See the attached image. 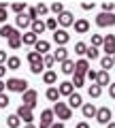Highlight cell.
<instances>
[{"instance_id":"cell-1","label":"cell","mask_w":115,"mask_h":128,"mask_svg":"<svg viewBox=\"0 0 115 128\" xmlns=\"http://www.w3.org/2000/svg\"><path fill=\"white\" fill-rule=\"evenodd\" d=\"M51 111H53V115L60 120L62 124H64L66 120L73 118V109H68V105H66V102H60V100L53 102V109H51Z\"/></svg>"},{"instance_id":"cell-2","label":"cell","mask_w":115,"mask_h":128,"mask_svg":"<svg viewBox=\"0 0 115 128\" xmlns=\"http://www.w3.org/2000/svg\"><path fill=\"white\" fill-rule=\"evenodd\" d=\"M4 86H6V90H9V92H17V94H23V92L28 90V81H26V79H17V77L6 79Z\"/></svg>"},{"instance_id":"cell-3","label":"cell","mask_w":115,"mask_h":128,"mask_svg":"<svg viewBox=\"0 0 115 128\" xmlns=\"http://www.w3.org/2000/svg\"><path fill=\"white\" fill-rule=\"evenodd\" d=\"M36 100H38L36 90H30V88H28V90L21 94V105L28 107V109H34V107H36Z\"/></svg>"},{"instance_id":"cell-4","label":"cell","mask_w":115,"mask_h":128,"mask_svg":"<svg viewBox=\"0 0 115 128\" xmlns=\"http://www.w3.org/2000/svg\"><path fill=\"white\" fill-rule=\"evenodd\" d=\"M111 120H113V113H111L109 107H100V109H96V122H98V124L107 126Z\"/></svg>"},{"instance_id":"cell-5","label":"cell","mask_w":115,"mask_h":128,"mask_svg":"<svg viewBox=\"0 0 115 128\" xmlns=\"http://www.w3.org/2000/svg\"><path fill=\"white\" fill-rule=\"evenodd\" d=\"M96 26L100 28H111L115 26V13H100L96 17Z\"/></svg>"},{"instance_id":"cell-6","label":"cell","mask_w":115,"mask_h":128,"mask_svg":"<svg viewBox=\"0 0 115 128\" xmlns=\"http://www.w3.org/2000/svg\"><path fill=\"white\" fill-rule=\"evenodd\" d=\"M15 115H17L23 124H32V122H34L32 109H28V107H23V105H19V109H17V113H15Z\"/></svg>"},{"instance_id":"cell-7","label":"cell","mask_w":115,"mask_h":128,"mask_svg":"<svg viewBox=\"0 0 115 128\" xmlns=\"http://www.w3.org/2000/svg\"><path fill=\"white\" fill-rule=\"evenodd\" d=\"M55 19H58V24L62 26V30H64V28H68V26H73V24H75V15L70 13V11H66V9H64V13H60V15H58Z\"/></svg>"},{"instance_id":"cell-8","label":"cell","mask_w":115,"mask_h":128,"mask_svg":"<svg viewBox=\"0 0 115 128\" xmlns=\"http://www.w3.org/2000/svg\"><path fill=\"white\" fill-rule=\"evenodd\" d=\"M53 41H55V45H58V47H64L66 43L70 41V34L66 30H62V28H58V30L53 32Z\"/></svg>"},{"instance_id":"cell-9","label":"cell","mask_w":115,"mask_h":128,"mask_svg":"<svg viewBox=\"0 0 115 128\" xmlns=\"http://www.w3.org/2000/svg\"><path fill=\"white\" fill-rule=\"evenodd\" d=\"M53 111L51 109H45L41 111V124H38V128H51V124H53Z\"/></svg>"},{"instance_id":"cell-10","label":"cell","mask_w":115,"mask_h":128,"mask_svg":"<svg viewBox=\"0 0 115 128\" xmlns=\"http://www.w3.org/2000/svg\"><path fill=\"white\" fill-rule=\"evenodd\" d=\"M102 51H105L107 56H115V36L113 34L105 36V41H102Z\"/></svg>"},{"instance_id":"cell-11","label":"cell","mask_w":115,"mask_h":128,"mask_svg":"<svg viewBox=\"0 0 115 128\" xmlns=\"http://www.w3.org/2000/svg\"><path fill=\"white\" fill-rule=\"evenodd\" d=\"M0 36L9 41V38H13V36H21V34L17 32V28H13V26H9V24H4V26L0 28Z\"/></svg>"},{"instance_id":"cell-12","label":"cell","mask_w":115,"mask_h":128,"mask_svg":"<svg viewBox=\"0 0 115 128\" xmlns=\"http://www.w3.org/2000/svg\"><path fill=\"white\" fill-rule=\"evenodd\" d=\"M88 70H90V62H88L85 58H81V60L75 62V73H73V75H83V77H85Z\"/></svg>"},{"instance_id":"cell-13","label":"cell","mask_w":115,"mask_h":128,"mask_svg":"<svg viewBox=\"0 0 115 128\" xmlns=\"http://www.w3.org/2000/svg\"><path fill=\"white\" fill-rule=\"evenodd\" d=\"M81 113L83 118H96V107H94V102H83L81 105Z\"/></svg>"},{"instance_id":"cell-14","label":"cell","mask_w":115,"mask_h":128,"mask_svg":"<svg viewBox=\"0 0 115 128\" xmlns=\"http://www.w3.org/2000/svg\"><path fill=\"white\" fill-rule=\"evenodd\" d=\"M75 32H77V34H85V32L90 30V22L88 19H75Z\"/></svg>"},{"instance_id":"cell-15","label":"cell","mask_w":115,"mask_h":128,"mask_svg":"<svg viewBox=\"0 0 115 128\" xmlns=\"http://www.w3.org/2000/svg\"><path fill=\"white\" fill-rule=\"evenodd\" d=\"M68 109H77V107H81L83 105V98H81V94H77V92H73V94L68 96Z\"/></svg>"},{"instance_id":"cell-16","label":"cell","mask_w":115,"mask_h":128,"mask_svg":"<svg viewBox=\"0 0 115 128\" xmlns=\"http://www.w3.org/2000/svg\"><path fill=\"white\" fill-rule=\"evenodd\" d=\"M58 92H60V96H70L75 92V88L70 81H62V83H58Z\"/></svg>"},{"instance_id":"cell-17","label":"cell","mask_w":115,"mask_h":128,"mask_svg":"<svg viewBox=\"0 0 115 128\" xmlns=\"http://www.w3.org/2000/svg\"><path fill=\"white\" fill-rule=\"evenodd\" d=\"M64 60H68V49L66 47H58V49L53 51V62H64Z\"/></svg>"},{"instance_id":"cell-18","label":"cell","mask_w":115,"mask_h":128,"mask_svg":"<svg viewBox=\"0 0 115 128\" xmlns=\"http://www.w3.org/2000/svg\"><path fill=\"white\" fill-rule=\"evenodd\" d=\"M30 17H28L26 13H21V15H15V26L17 28H23V30H26V28H30Z\"/></svg>"},{"instance_id":"cell-19","label":"cell","mask_w":115,"mask_h":128,"mask_svg":"<svg viewBox=\"0 0 115 128\" xmlns=\"http://www.w3.org/2000/svg\"><path fill=\"white\" fill-rule=\"evenodd\" d=\"M49 49H51L49 41H43V38H38V41H36V45H34V51H36V54H41V56H45Z\"/></svg>"},{"instance_id":"cell-20","label":"cell","mask_w":115,"mask_h":128,"mask_svg":"<svg viewBox=\"0 0 115 128\" xmlns=\"http://www.w3.org/2000/svg\"><path fill=\"white\" fill-rule=\"evenodd\" d=\"M109 83H111V77H109V73H107V70H100V73H98V77H96V86L98 88H109Z\"/></svg>"},{"instance_id":"cell-21","label":"cell","mask_w":115,"mask_h":128,"mask_svg":"<svg viewBox=\"0 0 115 128\" xmlns=\"http://www.w3.org/2000/svg\"><path fill=\"white\" fill-rule=\"evenodd\" d=\"M36 41H38V36H36V34H34V32H30V30H28L26 32V34H21V45H36Z\"/></svg>"},{"instance_id":"cell-22","label":"cell","mask_w":115,"mask_h":128,"mask_svg":"<svg viewBox=\"0 0 115 128\" xmlns=\"http://www.w3.org/2000/svg\"><path fill=\"white\" fill-rule=\"evenodd\" d=\"M6 70H17L19 66H21V60L17 58V56H9V58H6Z\"/></svg>"},{"instance_id":"cell-23","label":"cell","mask_w":115,"mask_h":128,"mask_svg":"<svg viewBox=\"0 0 115 128\" xmlns=\"http://www.w3.org/2000/svg\"><path fill=\"white\" fill-rule=\"evenodd\" d=\"M30 32H34V34H43V32H45V22H43V19H34L32 24H30Z\"/></svg>"},{"instance_id":"cell-24","label":"cell","mask_w":115,"mask_h":128,"mask_svg":"<svg viewBox=\"0 0 115 128\" xmlns=\"http://www.w3.org/2000/svg\"><path fill=\"white\" fill-rule=\"evenodd\" d=\"M60 70H62V73H64V75H73L75 73V62H73V60H64V62H62L60 64Z\"/></svg>"},{"instance_id":"cell-25","label":"cell","mask_w":115,"mask_h":128,"mask_svg":"<svg viewBox=\"0 0 115 128\" xmlns=\"http://www.w3.org/2000/svg\"><path fill=\"white\" fill-rule=\"evenodd\" d=\"M45 96H47V100H51V102H58V100H60V92H58V88H55V86H51L49 90L45 92Z\"/></svg>"},{"instance_id":"cell-26","label":"cell","mask_w":115,"mask_h":128,"mask_svg":"<svg viewBox=\"0 0 115 128\" xmlns=\"http://www.w3.org/2000/svg\"><path fill=\"white\" fill-rule=\"evenodd\" d=\"M43 81H45L47 86H53V83L58 81V75H55V70H45V73H43Z\"/></svg>"},{"instance_id":"cell-27","label":"cell","mask_w":115,"mask_h":128,"mask_svg":"<svg viewBox=\"0 0 115 128\" xmlns=\"http://www.w3.org/2000/svg\"><path fill=\"white\" fill-rule=\"evenodd\" d=\"M98 56H100V49H96V47L88 45V49H85V60H98Z\"/></svg>"},{"instance_id":"cell-28","label":"cell","mask_w":115,"mask_h":128,"mask_svg":"<svg viewBox=\"0 0 115 128\" xmlns=\"http://www.w3.org/2000/svg\"><path fill=\"white\" fill-rule=\"evenodd\" d=\"M115 64H113V56H105V58L100 60V68L102 70H107V73H109V68H113Z\"/></svg>"},{"instance_id":"cell-29","label":"cell","mask_w":115,"mask_h":128,"mask_svg":"<svg viewBox=\"0 0 115 128\" xmlns=\"http://www.w3.org/2000/svg\"><path fill=\"white\" fill-rule=\"evenodd\" d=\"M9 9L13 11L15 15H21V13H26L28 6H26V2H15V4H9Z\"/></svg>"},{"instance_id":"cell-30","label":"cell","mask_w":115,"mask_h":128,"mask_svg":"<svg viewBox=\"0 0 115 128\" xmlns=\"http://www.w3.org/2000/svg\"><path fill=\"white\" fill-rule=\"evenodd\" d=\"M88 94H90V98H98V96L102 94V88H98L96 83H92V86L88 88Z\"/></svg>"},{"instance_id":"cell-31","label":"cell","mask_w":115,"mask_h":128,"mask_svg":"<svg viewBox=\"0 0 115 128\" xmlns=\"http://www.w3.org/2000/svg\"><path fill=\"white\" fill-rule=\"evenodd\" d=\"M45 30L55 32V30H58V19H55V17H47V22H45Z\"/></svg>"},{"instance_id":"cell-32","label":"cell","mask_w":115,"mask_h":128,"mask_svg":"<svg viewBox=\"0 0 115 128\" xmlns=\"http://www.w3.org/2000/svg\"><path fill=\"white\" fill-rule=\"evenodd\" d=\"M6 124H9V128H19V124H21V120L17 118V115H9V118H6Z\"/></svg>"},{"instance_id":"cell-33","label":"cell","mask_w":115,"mask_h":128,"mask_svg":"<svg viewBox=\"0 0 115 128\" xmlns=\"http://www.w3.org/2000/svg\"><path fill=\"white\" fill-rule=\"evenodd\" d=\"M28 62L30 64H38V62H43V56L36 54V51H30V54H28Z\"/></svg>"},{"instance_id":"cell-34","label":"cell","mask_w":115,"mask_h":128,"mask_svg":"<svg viewBox=\"0 0 115 128\" xmlns=\"http://www.w3.org/2000/svg\"><path fill=\"white\" fill-rule=\"evenodd\" d=\"M73 88H81L83 83H85V77H83V75H73Z\"/></svg>"},{"instance_id":"cell-35","label":"cell","mask_w":115,"mask_h":128,"mask_svg":"<svg viewBox=\"0 0 115 128\" xmlns=\"http://www.w3.org/2000/svg\"><path fill=\"white\" fill-rule=\"evenodd\" d=\"M49 11L55 13V15H60V13H64V4H62V2H53V4L49 6Z\"/></svg>"},{"instance_id":"cell-36","label":"cell","mask_w":115,"mask_h":128,"mask_svg":"<svg viewBox=\"0 0 115 128\" xmlns=\"http://www.w3.org/2000/svg\"><path fill=\"white\" fill-rule=\"evenodd\" d=\"M43 70H45L43 62H38V64H30V73H32V75H41Z\"/></svg>"},{"instance_id":"cell-37","label":"cell","mask_w":115,"mask_h":128,"mask_svg":"<svg viewBox=\"0 0 115 128\" xmlns=\"http://www.w3.org/2000/svg\"><path fill=\"white\" fill-rule=\"evenodd\" d=\"M9 47H11V49H19V47H21V36L9 38Z\"/></svg>"},{"instance_id":"cell-38","label":"cell","mask_w":115,"mask_h":128,"mask_svg":"<svg viewBox=\"0 0 115 128\" xmlns=\"http://www.w3.org/2000/svg\"><path fill=\"white\" fill-rule=\"evenodd\" d=\"M102 41H105V36H102V34H92V47H100L102 45Z\"/></svg>"},{"instance_id":"cell-39","label":"cell","mask_w":115,"mask_h":128,"mask_svg":"<svg viewBox=\"0 0 115 128\" xmlns=\"http://www.w3.org/2000/svg\"><path fill=\"white\" fill-rule=\"evenodd\" d=\"M53 56H49V54H45L43 56V66H45V68H51V66H53Z\"/></svg>"},{"instance_id":"cell-40","label":"cell","mask_w":115,"mask_h":128,"mask_svg":"<svg viewBox=\"0 0 115 128\" xmlns=\"http://www.w3.org/2000/svg\"><path fill=\"white\" fill-rule=\"evenodd\" d=\"M85 49H88L85 43H77V45H75V54L77 56H85Z\"/></svg>"},{"instance_id":"cell-41","label":"cell","mask_w":115,"mask_h":128,"mask_svg":"<svg viewBox=\"0 0 115 128\" xmlns=\"http://www.w3.org/2000/svg\"><path fill=\"white\" fill-rule=\"evenodd\" d=\"M102 13H115V2H102Z\"/></svg>"},{"instance_id":"cell-42","label":"cell","mask_w":115,"mask_h":128,"mask_svg":"<svg viewBox=\"0 0 115 128\" xmlns=\"http://www.w3.org/2000/svg\"><path fill=\"white\" fill-rule=\"evenodd\" d=\"M9 94H6V92H4V94H0V109H6V107H9Z\"/></svg>"},{"instance_id":"cell-43","label":"cell","mask_w":115,"mask_h":128,"mask_svg":"<svg viewBox=\"0 0 115 128\" xmlns=\"http://www.w3.org/2000/svg\"><path fill=\"white\" fill-rule=\"evenodd\" d=\"M34 9H36V13H38V15H47V13H49V6L43 4V2H41V4H36Z\"/></svg>"},{"instance_id":"cell-44","label":"cell","mask_w":115,"mask_h":128,"mask_svg":"<svg viewBox=\"0 0 115 128\" xmlns=\"http://www.w3.org/2000/svg\"><path fill=\"white\" fill-rule=\"evenodd\" d=\"M26 15H28V17H30V22H34V19H38V13H36V9H34V6H30Z\"/></svg>"},{"instance_id":"cell-45","label":"cell","mask_w":115,"mask_h":128,"mask_svg":"<svg viewBox=\"0 0 115 128\" xmlns=\"http://www.w3.org/2000/svg\"><path fill=\"white\" fill-rule=\"evenodd\" d=\"M85 77H88V79H90L92 83H96V77H98V73H96V70H92V68H90L88 73H85Z\"/></svg>"},{"instance_id":"cell-46","label":"cell","mask_w":115,"mask_h":128,"mask_svg":"<svg viewBox=\"0 0 115 128\" xmlns=\"http://www.w3.org/2000/svg\"><path fill=\"white\" fill-rule=\"evenodd\" d=\"M6 17H9V11H6V9H0V24H2V26L6 24Z\"/></svg>"},{"instance_id":"cell-47","label":"cell","mask_w":115,"mask_h":128,"mask_svg":"<svg viewBox=\"0 0 115 128\" xmlns=\"http://www.w3.org/2000/svg\"><path fill=\"white\" fill-rule=\"evenodd\" d=\"M94 6H96L94 2H83V4H81V9H83V11H94Z\"/></svg>"},{"instance_id":"cell-48","label":"cell","mask_w":115,"mask_h":128,"mask_svg":"<svg viewBox=\"0 0 115 128\" xmlns=\"http://www.w3.org/2000/svg\"><path fill=\"white\" fill-rule=\"evenodd\" d=\"M6 58H9V56H6V51L0 49V64H6Z\"/></svg>"},{"instance_id":"cell-49","label":"cell","mask_w":115,"mask_h":128,"mask_svg":"<svg viewBox=\"0 0 115 128\" xmlns=\"http://www.w3.org/2000/svg\"><path fill=\"white\" fill-rule=\"evenodd\" d=\"M109 96L115 98V83H109Z\"/></svg>"},{"instance_id":"cell-50","label":"cell","mask_w":115,"mask_h":128,"mask_svg":"<svg viewBox=\"0 0 115 128\" xmlns=\"http://www.w3.org/2000/svg\"><path fill=\"white\" fill-rule=\"evenodd\" d=\"M4 75H6V66H4V64H0V79L4 77Z\"/></svg>"},{"instance_id":"cell-51","label":"cell","mask_w":115,"mask_h":128,"mask_svg":"<svg viewBox=\"0 0 115 128\" xmlns=\"http://www.w3.org/2000/svg\"><path fill=\"white\" fill-rule=\"evenodd\" d=\"M51 128H64V124H62V122H53V124H51Z\"/></svg>"},{"instance_id":"cell-52","label":"cell","mask_w":115,"mask_h":128,"mask_svg":"<svg viewBox=\"0 0 115 128\" xmlns=\"http://www.w3.org/2000/svg\"><path fill=\"white\" fill-rule=\"evenodd\" d=\"M75 128H90V126H88V122H79Z\"/></svg>"},{"instance_id":"cell-53","label":"cell","mask_w":115,"mask_h":128,"mask_svg":"<svg viewBox=\"0 0 115 128\" xmlns=\"http://www.w3.org/2000/svg\"><path fill=\"white\" fill-rule=\"evenodd\" d=\"M4 90H6V86H4V81L0 79V94H4Z\"/></svg>"},{"instance_id":"cell-54","label":"cell","mask_w":115,"mask_h":128,"mask_svg":"<svg viewBox=\"0 0 115 128\" xmlns=\"http://www.w3.org/2000/svg\"><path fill=\"white\" fill-rule=\"evenodd\" d=\"M0 9H6V11H9V4H6V2H0Z\"/></svg>"},{"instance_id":"cell-55","label":"cell","mask_w":115,"mask_h":128,"mask_svg":"<svg viewBox=\"0 0 115 128\" xmlns=\"http://www.w3.org/2000/svg\"><path fill=\"white\" fill-rule=\"evenodd\" d=\"M107 128H115V122H109V124H107Z\"/></svg>"},{"instance_id":"cell-56","label":"cell","mask_w":115,"mask_h":128,"mask_svg":"<svg viewBox=\"0 0 115 128\" xmlns=\"http://www.w3.org/2000/svg\"><path fill=\"white\" fill-rule=\"evenodd\" d=\"M23 128H36V126H34V124H26Z\"/></svg>"},{"instance_id":"cell-57","label":"cell","mask_w":115,"mask_h":128,"mask_svg":"<svg viewBox=\"0 0 115 128\" xmlns=\"http://www.w3.org/2000/svg\"><path fill=\"white\" fill-rule=\"evenodd\" d=\"M113 64H115V56H113Z\"/></svg>"}]
</instances>
